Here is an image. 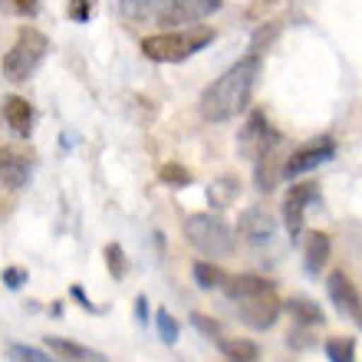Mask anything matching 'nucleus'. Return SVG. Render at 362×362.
Listing matches in <instances>:
<instances>
[{
  "mask_svg": "<svg viewBox=\"0 0 362 362\" xmlns=\"http://www.w3.org/2000/svg\"><path fill=\"white\" fill-rule=\"evenodd\" d=\"M260 69H264V59L260 57H254V53L240 57L234 66L224 69V73L201 93V115H204L208 122L238 119V115L247 109L250 95H254Z\"/></svg>",
  "mask_w": 362,
  "mask_h": 362,
  "instance_id": "obj_1",
  "label": "nucleus"
},
{
  "mask_svg": "<svg viewBox=\"0 0 362 362\" xmlns=\"http://www.w3.org/2000/svg\"><path fill=\"white\" fill-rule=\"evenodd\" d=\"M221 290L228 293V300H234L240 310V320L250 326V329H270V326L280 320V296H276L274 284L264 280L257 274H234L224 276Z\"/></svg>",
  "mask_w": 362,
  "mask_h": 362,
  "instance_id": "obj_2",
  "label": "nucleus"
},
{
  "mask_svg": "<svg viewBox=\"0 0 362 362\" xmlns=\"http://www.w3.org/2000/svg\"><path fill=\"white\" fill-rule=\"evenodd\" d=\"M214 43V30L211 27H185L172 33H155L142 40V53L155 63H181V59L194 57L204 47Z\"/></svg>",
  "mask_w": 362,
  "mask_h": 362,
  "instance_id": "obj_3",
  "label": "nucleus"
},
{
  "mask_svg": "<svg viewBox=\"0 0 362 362\" xmlns=\"http://www.w3.org/2000/svg\"><path fill=\"white\" fill-rule=\"evenodd\" d=\"M185 238L191 247L208 254V257H228V254H234V244H238L234 228L221 214H208V211L185 218Z\"/></svg>",
  "mask_w": 362,
  "mask_h": 362,
  "instance_id": "obj_4",
  "label": "nucleus"
},
{
  "mask_svg": "<svg viewBox=\"0 0 362 362\" xmlns=\"http://www.w3.org/2000/svg\"><path fill=\"white\" fill-rule=\"evenodd\" d=\"M47 49H49L47 33H40L37 27H20L13 47L4 53V63H0V66H4V76H7L10 83H27V79L33 76V69L43 63Z\"/></svg>",
  "mask_w": 362,
  "mask_h": 362,
  "instance_id": "obj_5",
  "label": "nucleus"
},
{
  "mask_svg": "<svg viewBox=\"0 0 362 362\" xmlns=\"http://www.w3.org/2000/svg\"><path fill=\"white\" fill-rule=\"evenodd\" d=\"M280 142H284V135L267 122L264 112H250V119L244 122V129L238 135V148L244 158H257L264 152H274V148H280Z\"/></svg>",
  "mask_w": 362,
  "mask_h": 362,
  "instance_id": "obj_6",
  "label": "nucleus"
},
{
  "mask_svg": "<svg viewBox=\"0 0 362 362\" xmlns=\"http://www.w3.org/2000/svg\"><path fill=\"white\" fill-rule=\"evenodd\" d=\"M320 201L323 198H320V185L316 181H296L293 188H290V194L284 201V224L290 230V240H296L303 234L306 211L313 208V204H320Z\"/></svg>",
  "mask_w": 362,
  "mask_h": 362,
  "instance_id": "obj_7",
  "label": "nucleus"
},
{
  "mask_svg": "<svg viewBox=\"0 0 362 362\" xmlns=\"http://www.w3.org/2000/svg\"><path fill=\"white\" fill-rule=\"evenodd\" d=\"M221 4L224 0H172L168 7L158 10V23L162 27H194L198 20L221 10Z\"/></svg>",
  "mask_w": 362,
  "mask_h": 362,
  "instance_id": "obj_8",
  "label": "nucleus"
},
{
  "mask_svg": "<svg viewBox=\"0 0 362 362\" xmlns=\"http://www.w3.org/2000/svg\"><path fill=\"white\" fill-rule=\"evenodd\" d=\"M333 155H336L333 139H313V142H306L303 148H296V152L286 158L284 175L286 178H300V175H306V172H313V168H320V165H326Z\"/></svg>",
  "mask_w": 362,
  "mask_h": 362,
  "instance_id": "obj_9",
  "label": "nucleus"
},
{
  "mask_svg": "<svg viewBox=\"0 0 362 362\" xmlns=\"http://www.w3.org/2000/svg\"><path fill=\"white\" fill-rule=\"evenodd\" d=\"M326 293H329V300H333L336 310H339L346 320H353V323L362 329V296H359V290H356V284L343 274V270H333V274L326 276Z\"/></svg>",
  "mask_w": 362,
  "mask_h": 362,
  "instance_id": "obj_10",
  "label": "nucleus"
},
{
  "mask_svg": "<svg viewBox=\"0 0 362 362\" xmlns=\"http://www.w3.org/2000/svg\"><path fill=\"white\" fill-rule=\"evenodd\" d=\"M238 230L247 244H270V238H274V230H276V221L267 208H257V204H254V208L240 211Z\"/></svg>",
  "mask_w": 362,
  "mask_h": 362,
  "instance_id": "obj_11",
  "label": "nucleus"
},
{
  "mask_svg": "<svg viewBox=\"0 0 362 362\" xmlns=\"http://www.w3.org/2000/svg\"><path fill=\"white\" fill-rule=\"evenodd\" d=\"M30 181V158L17 148H0V185L20 191Z\"/></svg>",
  "mask_w": 362,
  "mask_h": 362,
  "instance_id": "obj_12",
  "label": "nucleus"
},
{
  "mask_svg": "<svg viewBox=\"0 0 362 362\" xmlns=\"http://www.w3.org/2000/svg\"><path fill=\"white\" fill-rule=\"evenodd\" d=\"M47 349L57 356L59 362H109L103 353L73 343V339H59V336H47Z\"/></svg>",
  "mask_w": 362,
  "mask_h": 362,
  "instance_id": "obj_13",
  "label": "nucleus"
},
{
  "mask_svg": "<svg viewBox=\"0 0 362 362\" xmlns=\"http://www.w3.org/2000/svg\"><path fill=\"white\" fill-rule=\"evenodd\" d=\"M4 119L20 139H27L33 132V105L23 99V95H7L4 99Z\"/></svg>",
  "mask_w": 362,
  "mask_h": 362,
  "instance_id": "obj_14",
  "label": "nucleus"
},
{
  "mask_svg": "<svg viewBox=\"0 0 362 362\" xmlns=\"http://www.w3.org/2000/svg\"><path fill=\"white\" fill-rule=\"evenodd\" d=\"M329 254H333V240H329V234H323V230H313L310 234V240H306V274H320V270L329 264Z\"/></svg>",
  "mask_w": 362,
  "mask_h": 362,
  "instance_id": "obj_15",
  "label": "nucleus"
},
{
  "mask_svg": "<svg viewBox=\"0 0 362 362\" xmlns=\"http://www.w3.org/2000/svg\"><path fill=\"white\" fill-rule=\"evenodd\" d=\"M280 175H284V165H280V155L274 152H264L254 158V178H257V188L260 191H274L276 188V181H280Z\"/></svg>",
  "mask_w": 362,
  "mask_h": 362,
  "instance_id": "obj_16",
  "label": "nucleus"
},
{
  "mask_svg": "<svg viewBox=\"0 0 362 362\" xmlns=\"http://www.w3.org/2000/svg\"><path fill=\"white\" fill-rule=\"evenodd\" d=\"M221 353L228 356V362H257L260 359V349L254 339H218Z\"/></svg>",
  "mask_w": 362,
  "mask_h": 362,
  "instance_id": "obj_17",
  "label": "nucleus"
},
{
  "mask_svg": "<svg viewBox=\"0 0 362 362\" xmlns=\"http://www.w3.org/2000/svg\"><path fill=\"white\" fill-rule=\"evenodd\" d=\"M286 310H290V316H293L296 323H303V326H320L323 323V310H320V303L306 300V296L286 300Z\"/></svg>",
  "mask_w": 362,
  "mask_h": 362,
  "instance_id": "obj_18",
  "label": "nucleus"
},
{
  "mask_svg": "<svg viewBox=\"0 0 362 362\" xmlns=\"http://www.w3.org/2000/svg\"><path fill=\"white\" fill-rule=\"evenodd\" d=\"M172 0H119V10H122V17L129 20H142L148 13H158L162 7H168Z\"/></svg>",
  "mask_w": 362,
  "mask_h": 362,
  "instance_id": "obj_19",
  "label": "nucleus"
},
{
  "mask_svg": "<svg viewBox=\"0 0 362 362\" xmlns=\"http://www.w3.org/2000/svg\"><path fill=\"white\" fill-rule=\"evenodd\" d=\"M326 359L329 362H356V339L349 336H333L326 343Z\"/></svg>",
  "mask_w": 362,
  "mask_h": 362,
  "instance_id": "obj_20",
  "label": "nucleus"
},
{
  "mask_svg": "<svg viewBox=\"0 0 362 362\" xmlns=\"http://www.w3.org/2000/svg\"><path fill=\"white\" fill-rule=\"evenodd\" d=\"M191 274H194V284H198L201 290H218V286L224 284V274H221L214 264H208V260H198V264L191 267Z\"/></svg>",
  "mask_w": 362,
  "mask_h": 362,
  "instance_id": "obj_21",
  "label": "nucleus"
},
{
  "mask_svg": "<svg viewBox=\"0 0 362 362\" xmlns=\"http://www.w3.org/2000/svg\"><path fill=\"white\" fill-rule=\"evenodd\" d=\"M155 326H158V336H162L165 346H175L181 339V326L168 310H158V313H155Z\"/></svg>",
  "mask_w": 362,
  "mask_h": 362,
  "instance_id": "obj_22",
  "label": "nucleus"
},
{
  "mask_svg": "<svg viewBox=\"0 0 362 362\" xmlns=\"http://www.w3.org/2000/svg\"><path fill=\"white\" fill-rule=\"evenodd\" d=\"M105 267H109V274H112L115 280H125L129 260H125V250L119 247V244H105Z\"/></svg>",
  "mask_w": 362,
  "mask_h": 362,
  "instance_id": "obj_23",
  "label": "nucleus"
},
{
  "mask_svg": "<svg viewBox=\"0 0 362 362\" xmlns=\"http://www.w3.org/2000/svg\"><path fill=\"white\" fill-rule=\"evenodd\" d=\"M158 178H162V185H172V188H185V185H191V172L178 162L162 165V168H158Z\"/></svg>",
  "mask_w": 362,
  "mask_h": 362,
  "instance_id": "obj_24",
  "label": "nucleus"
},
{
  "mask_svg": "<svg viewBox=\"0 0 362 362\" xmlns=\"http://www.w3.org/2000/svg\"><path fill=\"white\" fill-rule=\"evenodd\" d=\"M7 356L13 362H57V359H49L47 353L33 349V346H20V343H10L7 346Z\"/></svg>",
  "mask_w": 362,
  "mask_h": 362,
  "instance_id": "obj_25",
  "label": "nucleus"
},
{
  "mask_svg": "<svg viewBox=\"0 0 362 362\" xmlns=\"http://www.w3.org/2000/svg\"><path fill=\"white\" fill-rule=\"evenodd\" d=\"M276 33H280V23H276V20L270 23V27L264 23V27L254 33V40H250V53H254V57H260V53H264V49H267L270 43L276 40Z\"/></svg>",
  "mask_w": 362,
  "mask_h": 362,
  "instance_id": "obj_26",
  "label": "nucleus"
},
{
  "mask_svg": "<svg viewBox=\"0 0 362 362\" xmlns=\"http://www.w3.org/2000/svg\"><path fill=\"white\" fill-rule=\"evenodd\" d=\"M0 280H4V286H10V290H20V286L27 284V270L23 267H7L4 274H0Z\"/></svg>",
  "mask_w": 362,
  "mask_h": 362,
  "instance_id": "obj_27",
  "label": "nucleus"
},
{
  "mask_svg": "<svg viewBox=\"0 0 362 362\" xmlns=\"http://www.w3.org/2000/svg\"><path fill=\"white\" fill-rule=\"evenodd\" d=\"M89 13H93V0H69V17L76 23H86Z\"/></svg>",
  "mask_w": 362,
  "mask_h": 362,
  "instance_id": "obj_28",
  "label": "nucleus"
},
{
  "mask_svg": "<svg viewBox=\"0 0 362 362\" xmlns=\"http://www.w3.org/2000/svg\"><path fill=\"white\" fill-rule=\"evenodd\" d=\"M191 323L198 326V329H201V333H204V336H211V339H214V336H221V326L214 323V320H204V316H201V313H194V316H191Z\"/></svg>",
  "mask_w": 362,
  "mask_h": 362,
  "instance_id": "obj_29",
  "label": "nucleus"
},
{
  "mask_svg": "<svg viewBox=\"0 0 362 362\" xmlns=\"http://www.w3.org/2000/svg\"><path fill=\"white\" fill-rule=\"evenodd\" d=\"M69 296H73V300H79V303L86 306V310H93V313L99 310L95 303H89V296H86V290H83V286H69Z\"/></svg>",
  "mask_w": 362,
  "mask_h": 362,
  "instance_id": "obj_30",
  "label": "nucleus"
},
{
  "mask_svg": "<svg viewBox=\"0 0 362 362\" xmlns=\"http://www.w3.org/2000/svg\"><path fill=\"white\" fill-rule=\"evenodd\" d=\"M13 7H17V13H27V17H33L40 7V0H13Z\"/></svg>",
  "mask_w": 362,
  "mask_h": 362,
  "instance_id": "obj_31",
  "label": "nucleus"
},
{
  "mask_svg": "<svg viewBox=\"0 0 362 362\" xmlns=\"http://www.w3.org/2000/svg\"><path fill=\"white\" fill-rule=\"evenodd\" d=\"M145 310H148V303H145V296H139V300H135V316H139V320H148V313H145Z\"/></svg>",
  "mask_w": 362,
  "mask_h": 362,
  "instance_id": "obj_32",
  "label": "nucleus"
}]
</instances>
